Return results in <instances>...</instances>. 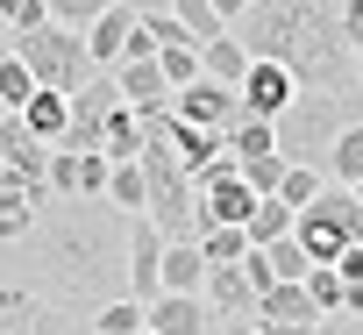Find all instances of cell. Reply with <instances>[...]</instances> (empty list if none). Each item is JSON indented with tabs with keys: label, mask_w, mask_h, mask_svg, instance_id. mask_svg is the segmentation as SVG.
<instances>
[{
	"label": "cell",
	"mask_w": 363,
	"mask_h": 335,
	"mask_svg": "<svg viewBox=\"0 0 363 335\" xmlns=\"http://www.w3.org/2000/svg\"><path fill=\"white\" fill-rule=\"evenodd\" d=\"M171 107H178V114H186V121H200V128H228V121L242 114V93L200 72L193 86H178V93H171Z\"/></svg>",
	"instance_id": "obj_10"
},
{
	"label": "cell",
	"mask_w": 363,
	"mask_h": 335,
	"mask_svg": "<svg viewBox=\"0 0 363 335\" xmlns=\"http://www.w3.org/2000/svg\"><path fill=\"white\" fill-rule=\"evenodd\" d=\"M15 57L36 72V86H57V93H79L100 65H93V50H86V29H72V22H36V29H22L15 36Z\"/></svg>",
	"instance_id": "obj_4"
},
{
	"label": "cell",
	"mask_w": 363,
	"mask_h": 335,
	"mask_svg": "<svg viewBox=\"0 0 363 335\" xmlns=\"http://www.w3.org/2000/svg\"><path fill=\"white\" fill-rule=\"evenodd\" d=\"M22 121H29V128H36V136L57 150V143H65V121H72V93L36 86V93H29V107H22Z\"/></svg>",
	"instance_id": "obj_20"
},
{
	"label": "cell",
	"mask_w": 363,
	"mask_h": 335,
	"mask_svg": "<svg viewBox=\"0 0 363 335\" xmlns=\"http://www.w3.org/2000/svg\"><path fill=\"white\" fill-rule=\"evenodd\" d=\"M349 121H363V93H320V86H299V93L285 100V114H271L278 157H285V164H320V172H328V143H335Z\"/></svg>",
	"instance_id": "obj_3"
},
{
	"label": "cell",
	"mask_w": 363,
	"mask_h": 335,
	"mask_svg": "<svg viewBox=\"0 0 363 335\" xmlns=\"http://www.w3.org/2000/svg\"><path fill=\"white\" fill-rule=\"evenodd\" d=\"M250 57H271L292 72V86H320V93H356V43L342 29V0H250L235 22Z\"/></svg>",
	"instance_id": "obj_2"
},
{
	"label": "cell",
	"mask_w": 363,
	"mask_h": 335,
	"mask_svg": "<svg viewBox=\"0 0 363 335\" xmlns=\"http://www.w3.org/2000/svg\"><path fill=\"white\" fill-rule=\"evenodd\" d=\"M200 72H207V79H221V86H242V72H250V50H242V36H235V29L207 36V43H200Z\"/></svg>",
	"instance_id": "obj_19"
},
{
	"label": "cell",
	"mask_w": 363,
	"mask_h": 335,
	"mask_svg": "<svg viewBox=\"0 0 363 335\" xmlns=\"http://www.w3.org/2000/svg\"><path fill=\"white\" fill-rule=\"evenodd\" d=\"M335 328L342 335H363V314H335Z\"/></svg>",
	"instance_id": "obj_38"
},
{
	"label": "cell",
	"mask_w": 363,
	"mask_h": 335,
	"mask_svg": "<svg viewBox=\"0 0 363 335\" xmlns=\"http://www.w3.org/2000/svg\"><path fill=\"white\" fill-rule=\"evenodd\" d=\"M0 335H93L79 328V307L43 292V285H15L0 278Z\"/></svg>",
	"instance_id": "obj_6"
},
{
	"label": "cell",
	"mask_w": 363,
	"mask_h": 335,
	"mask_svg": "<svg viewBox=\"0 0 363 335\" xmlns=\"http://www.w3.org/2000/svg\"><path fill=\"white\" fill-rule=\"evenodd\" d=\"M264 150H278V128H271L264 114H235V121H228V157L250 164V157H264Z\"/></svg>",
	"instance_id": "obj_22"
},
{
	"label": "cell",
	"mask_w": 363,
	"mask_h": 335,
	"mask_svg": "<svg viewBox=\"0 0 363 335\" xmlns=\"http://www.w3.org/2000/svg\"><path fill=\"white\" fill-rule=\"evenodd\" d=\"M235 93H242V114H264V121H271V114H285V100H292L299 86H292V72H285V65L250 57V72H242V86H235Z\"/></svg>",
	"instance_id": "obj_12"
},
{
	"label": "cell",
	"mask_w": 363,
	"mask_h": 335,
	"mask_svg": "<svg viewBox=\"0 0 363 335\" xmlns=\"http://www.w3.org/2000/svg\"><path fill=\"white\" fill-rule=\"evenodd\" d=\"M320 186H328V172H320V164H285V186H278V193H285L292 207H306Z\"/></svg>",
	"instance_id": "obj_29"
},
{
	"label": "cell",
	"mask_w": 363,
	"mask_h": 335,
	"mask_svg": "<svg viewBox=\"0 0 363 335\" xmlns=\"http://www.w3.org/2000/svg\"><path fill=\"white\" fill-rule=\"evenodd\" d=\"M207 285V250L200 236H171L164 243V292H200Z\"/></svg>",
	"instance_id": "obj_17"
},
{
	"label": "cell",
	"mask_w": 363,
	"mask_h": 335,
	"mask_svg": "<svg viewBox=\"0 0 363 335\" xmlns=\"http://www.w3.org/2000/svg\"><path fill=\"white\" fill-rule=\"evenodd\" d=\"M8 114H15V107H8V100H0V121H8Z\"/></svg>",
	"instance_id": "obj_42"
},
{
	"label": "cell",
	"mask_w": 363,
	"mask_h": 335,
	"mask_svg": "<svg viewBox=\"0 0 363 335\" xmlns=\"http://www.w3.org/2000/svg\"><path fill=\"white\" fill-rule=\"evenodd\" d=\"M356 200H363V179H356Z\"/></svg>",
	"instance_id": "obj_44"
},
{
	"label": "cell",
	"mask_w": 363,
	"mask_h": 335,
	"mask_svg": "<svg viewBox=\"0 0 363 335\" xmlns=\"http://www.w3.org/2000/svg\"><path fill=\"white\" fill-rule=\"evenodd\" d=\"M214 335H242V314H228V321H214Z\"/></svg>",
	"instance_id": "obj_40"
},
{
	"label": "cell",
	"mask_w": 363,
	"mask_h": 335,
	"mask_svg": "<svg viewBox=\"0 0 363 335\" xmlns=\"http://www.w3.org/2000/svg\"><path fill=\"white\" fill-rule=\"evenodd\" d=\"M135 328H143V300L135 292H114V300L93 307V335H135Z\"/></svg>",
	"instance_id": "obj_24"
},
{
	"label": "cell",
	"mask_w": 363,
	"mask_h": 335,
	"mask_svg": "<svg viewBox=\"0 0 363 335\" xmlns=\"http://www.w3.org/2000/svg\"><path fill=\"white\" fill-rule=\"evenodd\" d=\"M207 307H214V321H228V314H257V285L242 278V264H207Z\"/></svg>",
	"instance_id": "obj_13"
},
{
	"label": "cell",
	"mask_w": 363,
	"mask_h": 335,
	"mask_svg": "<svg viewBox=\"0 0 363 335\" xmlns=\"http://www.w3.org/2000/svg\"><path fill=\"white\" fill-rule=\"evenodd\" d=\"M157 65H164L171 93H178V86H193V79H200V43H164V50H157Z\"/></svg>",
	"instance_id": "obj_26"
},
{
	"label": "cell",
	"mask_w": 363,
	"mask_h": 335,
	"mask_svg": "<svg viewBox=\"0 0 363 335\" xmlns=\"http://www.w3.org/2000/svg\"><path fill=\"white\" fill-rule=\"evenodd\" d=\"M128 29H135V8H128V0H114L100 22H86V50H93V65H100V72H114V65H121Z\"/></svg>",
	"instance_id": "obj_15"
},
{
	"label": "cell",
	"mask_w": 363,
	"mask_h": 335,
	"mask_svg": "<svg viewBox=\"0 0 363 335\" xmlns=\"http://www.w3.org/2000/svg\"><path fill=\"white\" fill-rule=\"evenodd\" d=\"M306 292H313V307H320V314H342V292H349V285H342V271H335V264H313V271H306Z\"/></svg>",
	"instance_id": "obj_28"
},
{
	"label": "cell",
	"mask_w": 363,
	"mask_h": 335,
	"mask_svg": "<svg viewBox=\"0 0 363 335\" xmlns=\"http://www.w3.org/2000/svg\"><path fill=\"white\" fill-rule=\"evenodd\" d=\"M328 179H335V186H356V179H363V121H349V128L328 143Z\"/></svg>",
	"instance_id": "obj_23"
},
{
	"label": "cell",
	"mask_w": 363,
	"mask_h": 335,
	"mask_svg": "<svg viewBox=\"0 0 363 335\" xmlns=\"http://www.w3.org/2000/svg\"><path fill=\"white\" fill-rule=\"evenodd\" d=\"M36 207H43V200H36V193L8 172V164H0V250H8V243H22V236L36 229Z\"/></svg>",
	"instance_id": "obj_14"
},
{
	"label": "cell",
	"mask_w": 363,
	"mask_h": 335,
	"mask_svg": "<svg viewBox=\"0 0 363 335\" xmlns=\"http://www.w3.org/2000/svg\"><path fill=\"white\" fill-rule=\"evenodd\" d=\"M128 292L143 307L164 292V229L150 214H128Z\"/></svg>",
	"instance_id": "obj_8"
},
{
	"label": "cell",
	"mask_w": 363,
	"mask_h": 335,
	"mask_svg": "<svg viewBox=\"0 0 363 335\" xmlns=\"http://www.w3.org/2000/svg\"><path fill=\"white\" fill-rule=\"evenodd\" d=\"M264 250H271V271H278V278H306V271H313V257L299 250V236H278V243H264Z\"/></svg>",
	"instance_id": "obj_30"
},
{
	"label": "cell",
	"mask_w": 363,
	"mask_h": 335,
	"mask_svg": "<svg viewBox=\"0 0 363 335\" xmlns=\"http://www.w3.org/2000/svg\"><path fill=\"white\" fill-rule=\"evenodd\" d=\"M36 271L50 278L57 300L72 307H100L114 292H128V214L114 200H86V193H50L36 207Z\"/></svg>",
	"instance_id": "obj_1"
},
{
	"label": "cell",
	"mask_w": 363,
	"mask_h": 335,
	"mask_svg": "<svg viewBox=\"0 0 363 335\" xmlns=\"http://www.w3.org/2000/svg\"><path fill=\"white\" fill-rule=\"evenodd\" d=\"M128 8H135V15H164V8H171V0H128Z\"/></svg>",
	"instance_id": "obj_39"
},
{
	"label": "cell",
	"mask_w": 363,
	"mask_h": 335,
	"mask_svg": "<svg viewBox=\"0 0 363 335\" xmlns=\"http://www.w3.org/2000/svg\"><path fill=\"white\" fill-rule=\"evenodd\" d=\"M107 172H114V157H107V150H50V193L107 200Z\"/></svg>",
	"instance_id": "obj_9"
},
{
	"label": "cell",
	"mask_w": 363,
	"mask_h": 335,
	"mask_svg": "<svg viewBox=\"0 0 363 335\" xmlns=\"http://www.w3.org/2000/svg\"><path fill=\"white\" fill-rule=\"evenodd\" d=\"M242 179H250L257 193H278V186H285V157H278V150H264V157H250V164H242Z\"/></svg>",
	"instance_id": "obj_31"
},
{
	"label": "cell",
	"mask_w": 363,
	"mask_h": 335,
	"mask_svg": "<svg viewBox=\"0 0 363 335\" xmlns=\"http://www.w3.org/2000/svg\"><path fill=\"white\" fill-rule=\"evenodd\" d=\"M257 314H264V321H328V314L313 307L306 278H278V285H264V292H257Z\"/></svg>",
	"instance_id": "obj_18"
},
{
	"label": "cell",
	"mask_w": 363,
	"mask_h": 335,
	"mask_svg": "<svg viewBox=\"0 0 363 335\" xmlns=\"http://www.w3.org/2000/svg\"><path fill=\"white\" fill-rule=\"evenodd\" d=\"M335 271H342V285H356V278H363V243H349V250L335 257Z\"/></svg>",
	"instance_id": "obj_34"
},
{
	"label": "cell",
	"mask_w": 363,
	"mask_h": 335,
	"mask_svg": "<svg viewBox=\"0 0 363 335\" xmlns=\"http://www.w3.org/2000/svg\"><path fill=\"white\" fill-rule=\"evenodd\" d=\"M29 93H36V72H29V65L8 50V57H0V100H8V107L22 114V107H29Z\"/></svg>",
	"instance_id": "obj_27"
},
{
	"label": "cell",
	"mask_w": 363,
	"mask_h": 335,
	"mask_svg": "<svg viewBox=\"0 0 363 335\" xmlns=\"http://www.w3.org/2000/svg\"><path fill=\"white\" fill-rule=\"evenodd\" d=\"M143 321H150L157 335H214L207 292H157V300L143 307Z\"/></svg>",
	"instance_id": "obj_11"
},
{
	"label": "cell",
	"mask_w": 363,
	"mask_h": 335,
	"mask_svg": "<svg viewBox=\"0 0 363 335\" xmlns=\"http://www.w3.org/2000/svg\"><path fill=\"white\" fill-rule=\"evenodd\" d=\"M356 72H363V43H356Z\"/></svg>",
	"instance_id": "obj_43"
},
{
	"label": "cell",
	"mask_w": 363,
	"mask_h": 335,
	"mask_svg": "<svg viewBox=\"0 0 363 335\" xmlns=\"http://www.w3.org/2000/svg\"><path fill=\"white\" fill-rule=\"evenodd\" d=\"M0 22H8V29L22 36V29H36V22H50V0H0Z\"/></svg>",
	"instance_id": "obj_32"
},
{
	"label": "cell",
	"mask_w": 363,
	"mask_h": 335,
	"mask_svg": "<svg viewBox=\"0 0 363 335\" xmlns=\"http://www.w3.org/2000/svg\"><path fill=\"white\" fill-rule=\"evenodd\" d=\"M100 150H107L114 164L143 157V114H135L128 100H114V107H107V128H100Z\"/></svg>",
	"instance_id": "obj_21"
},
{
	"label": "cell",
	"mask_w": 363,
	"mask_h": 335,
	"mask_svg": "<svg viewBox=\"0 0 363 335\" xmlns=\"http://www.w3.org/2000/svg\"><path fill=\"white\" fill-rule=\"evenodd\" d=\"M8 50H15V29H8V22H0V57H8Z\"/></svg>",
	"instance_id": "obj_41"
},
{
	"label": "cell",
	"mask_w": 363,
	"mask_h": 335,
	"mask_svg": "<svg viewBox=\"0 0 363 335\" xmlns=\"http://www.w3.org/2000/svg\"><path fill=\"white\" fill-rule=\"evenodd\" d=\"M242 8H250V0H214V15H221V29H235V22H242Z\"/></svg>",
	"instance_id": "obj_36"
},
{
	"label": "cell",
	"mask_w": 363,
	"mask_h": 335,
	"mask_svg": "<svg viewBox=\"0 0 363 335\" xmlns=\"http://www.w3.org/2000/svg\"><path fill=\"white\" fill-rule=\"evenodd\" d=\"M114 8V0H50V22H72V29H86V22H100Z\"/></svg>",
	"instance_id": "obj_33"
},
{
	"label": "cell",
	"mask_w": 363,
	"mask_h": 335,
	"mask_svg": "<svg viewBox=\"0 0 363 335\" xmlns=\"http://www.w3.org/2000/svg\"><path fill=\"white\" fill-rule=\"evenodd\" d=\"M107 200H114L121 214H143V200H150V186H143V157H128V164H114V172H107Z\"/></svg>",
	"instance_id": "obj_25"
},
{
	"label": "cell",
	"mask_w": 363,
	"mask_h": 335,
	"mask_svg": "<svg viewBox=\"0 0 363 335\" xmlns=\"http://www.w3.org/2000/svg\"><path fill=\"white\" fill-rule=\"evenodd\" d=\"M292 236H299V250H306L313 264H335L349 243H363V200H356V186H335V179H328V186L299 207Z\"/></svg>",
	"instance_id": "obj_5"
},
{
	"label": "cell",
	"mask_w": 363,
	"mask_h": 335,
	"mask_svg": "<svg viewBox=\"0 0 363 335\" xmlns=\"http://www.w3.org/2000/svg\"><path fill=\"white\" fill-rule=\"evenodd\" d=\"M114 93H121L128 107H150V100H171V79H164L157 57H121V65H114Z\"/></svg>",
	"instance_id": "obj_16"
},
{
	"label": "cell",
	"mask_w": 363,
	"mask_h": 335,
	"mask_svg": "<svg viewBox=\"0 0 363 335\" xmlns=\"http://www.w3.org/2000/svg\"><path fill=\"white\" fill-rule=\"evenodd\" d=\"M356 93H363V86H356Z\"/></svg>",
	"instance_id": "obj_45"
},
{
	"label": "cell",
	"mask_w": 363,
	"mask_h": 335,
	"mask_svg": "<svg viewBox=\"0 0 363 335\" xmlns=\"http://www.w3.org/2000/svg\"><path fill=\"white\" fill-rule=\"evenodd\" d=\"M342 29H349V43H363V0H342Z\"/></svg>",
	"instance_id": "obj_35"
},
{
	"label": "cell",
	"mask_w": 363,
	"mask_h": 335,
	"mask_svg": "<svg viewBox=\"0 0 363 335\" xmlns=\"http://www.w3.org/2000/svg\"><path fill=\"white\" fill-rule=\"evenodd\" d=\"M0 164H8V172H15L36 200H50V143H43L22 114H8V121H0Z\"/></svg>",
	"instance_id": "obj_7"
},
{
	"label": "cell",
	"mask_w": 363,
	"mask_h": 335,
	"mask_svg": "<svg viewBox=\"0 0 363 335\" xmlns=\"http://www.w3.org/2000/svg\"><path fill=\"white\" fill-rule=\"evenodd\" d=\"M342 314H363V278H356V285L342 292Z\"/></svg>",
	"instance_id": "obj_37"
}]
</instances>
